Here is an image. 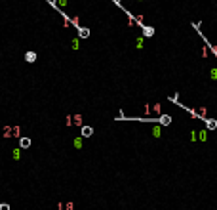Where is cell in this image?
<instances>
[{"mask_svg": "<svg viewBox=\"0 0 217 210\" xmlns=\"http://www.w3.org/2000/svg\"><path fill=\"white\" fill-rule=\"evenodd\" d=\"M169 122H171V117H169V115H160V117H158V124H160V126H168Z\"/></svg>", "mask_w": 217, "mask_h": 210, "instance_id": "1", "label": "cell"}, {"mask_svg": "<svg viewBox=\"0 0 217 210\" xmlns=\"http://www.w3.org/2000/svg\"><path fill=\"white\" fill-rule=\"evenodd\" d=\"M145 113H160V103H154V105H147L145 107Z\"/></svg>", "mask_w": 217, "mask_h": 210, "instance_id": "2", "label": "cell"}, {"mask_svg": "<svg viewBox=\"0 0 217 210\" xmlns=\"http://www.w3.org/2000/svg\"><path fill=\"white\" fill-rule=\"evenodd\" d=\"M25 61H27V63H34V61H36V52L29 50V52L25 54Z\"/></svg>", "mask_w": 217, "mask_h": 210, "instance_id": "3", "label": "cell"}, {"mask_svg": "<svg viewBox=\"0 0 217 210\" xmlns=\"http://www.w3.org/2000/svg\"><path fill=\"white\" fill-rule=\"evenodd\" d=\"M206 120V128L208 130H215L217 128V120L215 118H204Z\"/></svg>", "mask_w": 217, "mask_h": 210, "instance_id": "4", "label": "cell"}, {"mask_svg": "<svg viewBox=\"0 0 217 210\" xmlns=\"http://www.w3.org/2000/svg\"><path fill=\"white\" fill-rule=\"evenodd\" d=\"M78 36H80V38H88V36H90V29H86V27H78Z\"/></svg>", "mask_w": 217, "mask_h": 210, "instance_id": "5", "label": "cell"}, {"mask_svg": "<svg viewBox=\"0 0 217 210\" xmlns=\"http://www.w3.org/2000/svg\"><path fill=\"white\" fill-rule=\"evenodd\" d=\"M143 35H145L147 38H151V36L154 35V27H145V25H143Z\"/></svg>", "mask_w": 217, "mask_h": 210, "instance_id": "6", "label": "cell"}, {"mask_svg": "<svg viewBox=\"0 0 217 210\" xmlns=\"http://www.w3.org/2000/svg\"><path fill=\"white\" fill-rule=\"evenodd\" d=\"M91 134H94V128L91 126H82V136L84 138H90Z\"/></svg>", "mask_w": 217, "mask_h": 210, "instance_id": "7", "label": "cell"}, {"mask_svg": "<svg viewBox=\"0 0 217 210\" xmlns=\"http://www.w3.org/2000/svg\"><path fill=\"white\" fill-rule=\"evenodd\" d=\"M19 145H21L23 149L31 147V139H29V138H21V139H19Z\"/></svg>", "mask_w": 217, "mask_h": 210, "instance_id": "8", "label": "cell"}, {"mask_svg": "<svg viewBox=\"0 0 217 210\" xmlns=\"http://www.w3.org/2000/svg\"><path fill=\"white\" fill-rule=\"evenodd\" d=\"M169 101H171V103H179V97H177V94L169 96Z\"/></svg>", "mask_w": 217, "mask_h": 210, "instance_id": "9", "label": "cell"}, {"mask_svg": "<svg viewBox=\"0 0 217 210\" xmlns=\"http://www.w3.org/2000/svg\"><path fill=\"white\" fill-rule=\"evenodd\" d=\"M0 210H10V204H6V203H2V204H0Z\"/></svg>", "mask_w": 217, "mask_h": 210, "instance_id": "10", "label": "cell"}, {"mask_svg": "<svg viewBox=\"0 0 217 210\" xmlns=\"http://www.w3.org/2000/svg\"><path fill=\"white\" fill-rule=\"evenodd\" d=\"M67 210H73V203H67V206H65Z\"/></svg>", "mask_w": 217, "mask_h": 210, "instance_id": "11", "label": "cell"}]
</instances>
